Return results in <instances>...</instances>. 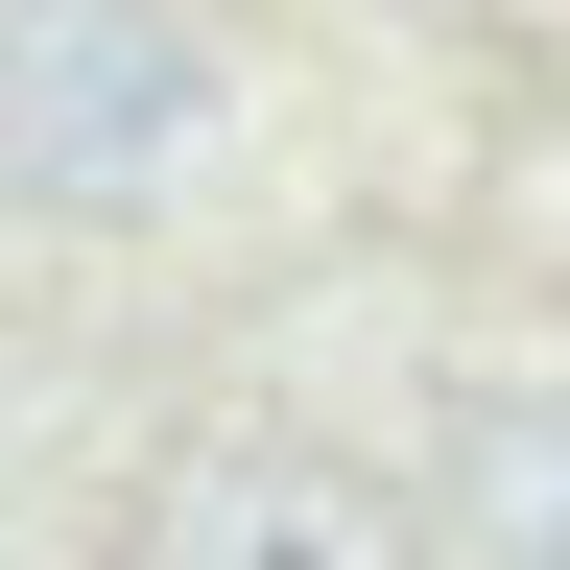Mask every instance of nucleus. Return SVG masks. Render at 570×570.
<instances>
[{
	"mask_svg": "<svg viewBox=\"0 0 570 570\" xmlns=\"http://www.w3.org/2000/svg\"><path fill=\"white\" fill-rule=\"evenodd\" d=\"M119 570H428V523L356 452H309V428H190V452L142 475Z\"/></svg>",
	"mask_w": 570,
	"mask_h": 570,
	"instance_id": "nucleus-1",
	"label": "nucleus"
},
{
	"mask_svg": "<svg viewBox=\"0 0 570 570\" xmlns=\"http://www.w3.org/2000/svg\"><path fill=\"white\" fill-rule=\"evenodd\" d=\"M190 119H214V24H0V167L24 190H119Z\"/></svg>",
	"mask_w": 570,
	"mask_h": 570,
	"instance_id": "nucleus-2",
	"label": "nucleus"
}]
</instances>
